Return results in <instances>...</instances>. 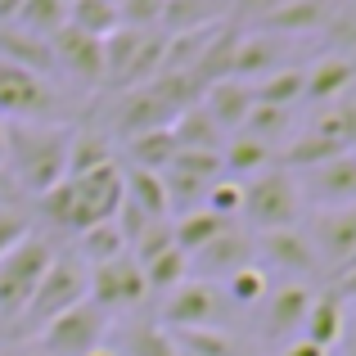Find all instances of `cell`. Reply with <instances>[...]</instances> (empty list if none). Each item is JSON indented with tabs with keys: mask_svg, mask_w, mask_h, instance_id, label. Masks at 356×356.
<instances>
[{
	"mask_svg": "<svg viewBox=\"0 0 356 356\" xmlns=\"http://www.w3.org/2000/svg\"><path fill=\"white\" fill-rule=\"evenodd\" d=\"M5 172L14 190L45 194L68 176V131L59 122H9L5 131Z\"/></svg>",
	"mask_w": 356,
	"mask_h": 356,
	"instance_id": "cell-1",
	"label": "cell"
},
{
	"mask_svg": "<svg viewBox=\"0 0 356 356\" xmlns=\"http://www.w3.org/2000/svg\"><path fill=\"white\" fill-rule=\"evenodd\" d=\"M86 280H90V270H86V261H81L77 252H63V257L54 252V261L45 266L41 284H36L32 302L23 307L18 325H27L32 334H41L50 321H59L63 312H72L77 302H86Z\"/></svg>",
	"mask_w": 356,
	"mask_h": 356,
	"instance_id": "cell-2",
	"label": "cell"
},
{
	"mask_svg": "<svg viewBox=\"0 0 356 356\" xmlns=\"http://www.w3.org/2000/svg\"><path fill=\"white\" fill-rule=\"evenodd\" d=\"M252 235L266 230H289L302 217V194H298V176H289L284 167H266L261 176L243 181V212Z\"/></svg>",
	"mask_w": 356,
	"mask_h": 356,
	"instance_id": "cell-3",
	"label": "cell"
},
{
	"mask_svg": "<svg viewBox=\"0 0 356 356\" xmlns=\"http://www.w3.org/2000/svg\"><path fill=\"white\" fill-rule=\"evenodd\" d=\"M50 261H54V243L45 235H36V230L27 239H18L0 257V321L14 325L23 316V307L32 302V293H36V284H41Z\"/></svg>",
	"mask_w": 356,
	"mask_h": 356,
	"instance_id": "cell-4",
	"label": "cell"
},
{
	"mask_svg": "<svg viewBox=\"0 0 356 356\" xmlns=\"http://www.w3.org/2000/svg\"><path fill=\"white\" fill-rule=\"evenodd\" d=\"M104 334H108V316L86 298L72 312H63L59 321L45 325L36 334V348H41V356H90L104 348Z\"/></svg>",
	"mask_w": 356,
	"mask_h": 356,
	"instance_id": "cell-5",
	"label": "cell"
},
{
	"mask_svg": "<svg viewBox=\"0 0 356 356\" xmlns=\"http://www.w3.org/2000/svg\"><path fill=\"white\" fill-rule=\"evenodd\" d=\"M158 321H163L172 334H181V330H212V325L226 321V298H221L217 284L190 275L185 284H176L172 293L163 298Z\"/></svg>",
	"mask_w": 356,
	"mask_h": 356,
	"instance_id": "cell-6",
	"label": "cell"
},
{
	"mask_svg": "<svg viewBox=\"0 0 356 356\" xmlns=\"http://www.w3.org/2000/svg\"><path fill=\"white\" fill-rule=\"evenodd\" d=\"M54 108H59L54 81L0 63V118L5 122H54Z\"/></svg>",
	"mask_w": 356,
	"mask_h": 356,
	"instance_id": "cell-7",
	"label": "cell"
},
{
	"mask_svg": "<svg viewBox=\"0 0 356 356\" xmlns=\"http://www.w3.org/2000/svg\"><path fill=\"white\" fill-rule=\"evenodd\" d=\"M316 289L312 284H298V280H284L280 289H270L257 307V334L261 343H293L302 339V321H307V307H312Z\"/></svg>",
	"mask_w": 356,
	"mask_h": 356,
	"instance_id": "cell-8",
	"label": "cell"
},
{
	"mask_svg": "<svg viewBox=\"0 0 356 356\" xmlns=\"http://www.w3.org/2000/svg\"><path fill=\"white\" fill-rule=\"evenodd\" d=\"M86 298L104 316H113V312H136V307L149 298V289H145V275H140L136 261L113 257V261H104V266H90Z\"/></svg>",
	"mask_w": 356,
	"mask_h": 356,
	"instance_id": "cell-9",
	"label": "cell"
},
{
	"mask_svg": "<svg viewBox=\"0 0 356 356\" xmlns=\"http://www.w3.org/2000/svg\"><path fill=\"white\" fill-rule=\"evenodd\" d=\"M307 239H312L316 257H321V270H348L356 261V203L352 208H325L312 217V226H302Z\"/></svg>",
	"mask_w": 356,
	"mask_h": 356,
	"instance_id": "cell-10",
	"label": "cell"
},
{
	"mask_svg": "<svg viewBox=\"0 0 356 356\" xmlns=\"http://www.w3.org/2000/svg\"><path fill=\"white\" fill-rule=\"evenodd\" d=\"M252 252L266 257V270H280L284 280H307L321 270V257H316L312 239H307L302 226H289V230H266V235H252Z\"/></svg>",
	"mask_w": 356,
	"mask_h": 356,
	"instance_id": "cell-11",
	"label": "cell"
},
{
	"mask_svg": "<svg viewBox=\"0 0 356 356\" xmlns=\"http://www.w3.org/2000/svg\"><path fill=\"white\" fill-rule=\"evenodd\" d=\"M298 194H302V208H316V212L352 208V203H356V158L339 154V158H330V163L302 172Z\"/></svg>",
	"mask_w": 356,
	"mask_h": 356,
	"instance_id": "cell-12",
	"label": "cell"
},
{
	"mask_svg": "<svg viewBox=\"0 0 356 356\" xmlns=\"http://www.w3.org/2000/svg\"><path fill=\"white\" fill-rule=\"evenodd\" d=\"M190 261V275L194 280H208V284H226L235 270L243 266H252L257 261V252H252V235L248 230H239V226H226L212 243H203L194 257H185Z\"/></svg>",
	"mask_w": 356,
	"mask_h": 356,
	"instance_id": "cell-13",
	"label": "cell"
},
{
	"mask_svg": "<svg viewBox=\"0 0 356 356\" xmlns=\"http://www.w3.org/2000/svg\"><path fill=\"white\" fill-rule=\"evenodd\" d=\"M72 194H77V212H81V230L99 226V221H113V212L127 199V185H122V167L108 163L90 176H68Z\"/></svg>",
	"mask_w": 356,
	"mask_h": 356,
	"instance_id": "cell-14",
	"label": "cell"
},
{
	"mask_svg": "<svg viewBox=\"0 0 356 356\" xmlns=\"http://www.w3.org/2000/svg\"><path fill=\"white\" fill-rule=\"evenodd\" d=\"M50 50H54V72H68L77 86H104V54H99L95 36H81L77 27L63 23L50 36Z\"/></svg>",
	"mask_w": 356,
	"mask_h": 356,
	"instance_id": "cell-15",
	"label": "cell"
},
{
	"mask_svg": "<svg viewBox=\"0 0 356 356\" xmlns=\"http://www.w3.org/2000/svg\"><path fill=\"white\" fill-rule=\"evenodd\" d=\"M289 68V54H284V41L270 32H243L239 45H235V63H230V77L252 86V81L270 77V72Z\"/></svg>",
	"mask_w": 356,
	"mask_h": 356,
	"instance_id": "cell-16",
	"label": "cell"
},
{
	"mask_svg": "<svg viewBox=\"0 0 356 356\" xmlns=\"http://www.w3.org/2000/svg\"><path fill=\"white\" fill-rule=\"evenodd\" d=\"M113 127L122 136H145V131H163L172 127V108L158 99L154 86H131L118 95V113H113Z\"/></svg>",
	"mask_w": 356,
	"mask_h": 356,
	"instance_id": "cell-17",
	"label": "cell"
},
{
	"mask_svg": "<svg viewBox=\"0 0 356 356\" xmlns=\"http://www.w3.org/2000/svg\"><path fill=\"white\" fill-rule=\"evenodd\" d=\"M334 18V0H280L266 18L257 23V32H270V36H307L316 27H325Z\"/></svg>",
	"mask_w": 356,
	"mask_h": 356,
	"instance_id": "cell-18",
	"label": "cell"
},
{
	"mask_svg": "<svg viewBox=\"0 0 356 356\" xmlns=\"http://www.w3.org/2000/svg\"><path fill=\"white\" fill-rule=\"evenodd\" d=\"M203 113H208L212 122H217L221 136H235V131H243V122H248L252 113V90L243 86V81L226 77V81H212V86H203Z\"/></svg>",
	"mask_w": 356,
	"mask_h": 356,
	"instance_id": "cell-19",
	"label": "cell"
},
{
	"mask_svg": "<svg viewBox=\"0 0 356 356\" xmlns=\"http://www.w3.org/2000/svg\"><path fill=\"white\" fill-rule=\"evenodd\" d=\"M0 63L23 68V72H36V77H45V81L54 77V50H50V41L36 36V32H23V27H14V23L0 27Z\"/></svg>",
	"mask_w": 356,
	"mask_h": 356,
	"instance_id": "cell-20",
	"label": "cell"
},
{
	"mask_svg": "<svg viewBox=\"0 0 356 356\" xmlns=\"http://www.w3.org/2000/svg\"><path fill=\"white\" fill-rule=\"evenodd\" d=\"M356 68L348 54H325L312 68H302V99H316V104H339L352 90Z\"/></svg>",
	"mask_w": 356,
	"mask_h": 356,
	"instance_id": "cell-21",
	"label": "cell"
},
{
	"mask_svg": "<svg viewBox=\"0 0 356 356\" xmlns=\"http://www.w3.org/2000/svg\"><path fill=\"white\" fill-rule=\"evenodd\" d=\"M348 302L339 293H316L312 307H307V321H302V339L316 343L321 352H334L343 339V325H348Z\"/></svg>",
	"mask_w": 356,
	"mask_h": 356,
	"instance_id": "cell-22",
	"label": "cell"
},
{
	"mask_svg": "<svg viewBox=\"0 0 356 356\" xmlns=\"http://www.w3.org/2000/svg\"><path fill=\"white\" fill-rule=\"evenodd\" d=\"M266 167H275V149L261 145V140L243 136H226V145H221V172L230 176V181H252V176H261Z\"/></svg>",
	"mask_w": 356,
	"mask_h": 356,
	"instance_id": "cell-23",
	"label": "cell"
},
{
	"mask_svg": "<svg viewBox=\"0 0 356 356\" xmlns=\"http://www.w3.org/2000/svg\"><path fill=\"white\" fill-rule=\"evenodd\" d=\"M230 18V0H167L163 5V23L172 36L181 32H203V27H217Z\"/></svg>",
	"mask_w": 356,
	"mask_h": 356,
	"instance_id": "cell-24",
	"label": "cell"
},
{
	"mask_svg": "<svg viewBox=\"0 0 356 356\" xmlns=\"http://www.w3.org/2000/svg\"><path fill=\"white\" fill-rule=\"evenodd\" d=\"M172 140H176V154L181 149H203V154H221V145H226V136L217 131V122L203 113V104L185 108V113L172 118Z\"/></svg>",
	"mask_w": 356,
	"mask_h": 356,
	"instance_id": "cell-25",
	"label": "cell"
},
{
	"mask_svg": "<svg viewBox=\"0 0 356 356\" xmlns=\"http://www.w3.org/2000/svg\"><path fill=\"white\" fill-rule=\"evenodd\" d=\"M176 352L181 356H248V343L239 339L226 325H212V330H181L172 334Z\"/></svg>",
	"mask_w": 356,
	"mask_h": 356,
	"instance_id": "cell-26",
	"label": "cell"
},
{
	"mask_svg": "<svg viewBox=\"0 0 356 356\" xmlns=\"http://www.w3.org/2000/svg\"><path fill=\"white\" fill-rule=\"evenodd\" d=\"M108 163H113V149H108V136L99 127L68 131V176H90Z\"/></svg>",
	"mask_w": 356,
	"mask_h": 356,
	"instance_id": "cell-27",
	"label": "cell"
},
{
	"mask_svg": "<svg viewBox=\"0 0 356 356\" xmlns=\"http://www.w3.org/2000/svg\"><path fill=\"white\" fill-rule=\"evenodd\" d=\"M226 230V221L212 217L208 208H194V212H181V217L172 221V248L181 252V257H194V252L203 248V243H212Z\"/></svg>",
	"mask_w": 356,
	"mask_h": 356,
	"instance_id": "cell-28",
	"label": "cell"
},
{
	"mask_svg": "<svg viewBox=\"0 0 356 356\" xmlns=\"http://www.w3.org/2000/svg\"><path fill=\"white\" fill-rule=\"evenodd\" d=\"M122 185H127V203H136L149 221H167L172 203H167V185L158 172H136L131 167V172H122Z\"/></svg>",
	"mask_w": 356,
	"mask_h": 356,
	"instance_id": "cell-29",
	"label": "cell"
},
{
	"mask_svg": "<svg viewBox=\"0 0 356 356\" xmlns=\"http://www.w3.org/2000/svg\"><path fill=\"white\" fill-rule=\"evenodd\" d=\"M127 158H131V167L136 172H158L163 176L167 167H172V158H176V140H172V131H145V136H131L127 140Z\"/></svg>",
	"mask_w": 356,
	"mask_h": 356,
	"instance_id": "cell-30",
	"label": "cell"
},
{
	"mask_svg": "<svg viewBox=\"0 0 356 356\" xmlns=\"http://www.w3.org/2000/svg\"><path fill=\"white\" fill-rule=\"evenodd\" d=\"M252 104H266V108H293L298 99H302V68H280V72H270V77H261V81H252Z\"/></svg>",
	"mask_w": 356,
	"mask_h": 356,
	"instance_id": "cell-31",
	"label": "cell"
},
{
	"mask_svg": "<svg viewBox=\"0 0 356 356\" xmlns=\"http://www.w3.org/2000/svg\"><path fill=\"white\" fill-rule=\"evenodd\" d=\"M77 257L86 261V270L104 266V261H113V257H127V239H122V230L113 221H99V226H90V230L77 235Z\"/></svg>",
	"mask_w": 356,
	"mask_h": 356,
	"instance_id": "cell-32",
	"label": "cell"
},
{
	"mask_svg": "<svg viewBox=\"0 0 356 356\" xmlns=\"http://www.w3.org/2000/svg\"><path fill=\"white\" fill-rule=\"evenodd\" d=\"M68 27H77L81 36L104 41L108 32L122 27V18H118V5H108V0H72L68 5Z\"/></svg>",
	"mask_w": 356,
	"mask_h": 356,
	"instance_id": "cell-33",
	"label": "cell"
},
{
	"mask_svg": "<svg viewBox=\"0 0 356 356\" xmlns=\"http://www.w3.org/2000/svg\"><path fill=\"white\" fill-rule=\"evenodd\" d=\"M266 293H270V270L261 266V261L235 270V275L226 280V289H221L226 307H261V298H266Z\"/></svg>",
	"mask_w": 356,
	"mask_h": 356,
	"instance_id": "cell-34",
	"label": "cell"
},
{
	"mask_svg": "<svg viewBox=\"0 0 356 356\" xmlns=\"http://www.w3.org/2000/svg\"><path fill=\"white\" fill-rule=\"evenodd\" d=\"M113 352L118 356H181L163 325H131V330H122Z\"/></svg>",
	"mask_w": 356,
	"mask_h": 356,
	"instance_id": "cell-35",
	"label": "cell"
},
{
	"mask_svg": "<svg viewBox=\"0 0 356 356\" xmlns=\"http://www.w3.org/2000/svg\"><path fill=\"white\" fill-rule=\"evenodd\" d=\"M63 23H68V5H63V0H23L18 14H14V27L36 32V36H45V41H50Z\"/></svg>",
	"mask_w": 356,
	"mask_h": 356,
	"instance_id": "cell-36",
	"label": "cell"
},
{
	"mask_svg": "<svg viewBox=\"0 0 356 356\" xmlns=\"http://www.w3.org/2000/svg\"><path fill=\"white\" fill-rule=\"evenodd\" d=\"M312 131L325 140H334L339 149H356V104H348V99H339V104H325V113L312 118Z\"/></svg>",
	"mask_w": 356,
	"mask_h": 356,
	"instance_id": "cell-37",
	"label": "cell"
},
{
	"mask_svg": "<svg viewBox=\"0 0 356 356\" xmlns=\"http://www.w3.org/2000/svg\"><path fill=\"white\" fill-rule=\"evenodd\" d=\"M140 275H145V289H149V293H163L167 298L176 284H185V280H190V261H185L176 248H167V252H158L154 261H145V266H140Z\"/></svg>",
	"mask_w": 356,
	"mask_h": 356,
	"instance_id": "cell-38",
	"label": "cell"
},
{
	"mask_svg": "<svg viewBox=\"0 0 356 356\" xmlns=\"http://www.w3.org/2000/svg\"><path fill=\"white\" fill-rule=\"evenodd\" d=\"M289 127H293V113L289 108H266V104H252L248 122H243V136L261 140V145L275 149L280 140H289Z\"/></svg>",
	"mask_w": 356,
	"mask_h": 356,
	"instance_id": "cell-39",
	"label": "cell"
},
{
	"mask_svg": "<svg viewBox=\"0 0 356 356\" xmlns=\"http://www.w3.org/2000/svg\"><path fill=\"white\" fill-rule=\"evenodd\" d=\"M203 208H208L212 217H221L226 226H235V217L243 212V181H230V176L212 181V190H208V199H203Z\"/></svg>",
	"mask_w": 356,
	"mask_h": 356,
	"instance_id": "cell-40",
	"label": "cell"
},
{
	"mask_svg": "<svg viewBox=\"0 0 356 356\" xmlns=\"http://www.w3.org/2000/svg\"><path fill=\"white\" fill-rule=\"evenodd\" d=\"M163 5L167 0H118V18H122V27L154 32V27L163 23Z\"/></svg>",
	"mask_w": 356,
	"mask_h": 356,
	"instance_id": "cell-41",
	"label": "cell"
},
{
	"mask_svg": "<svg viewBox=\"0 0 356 356\" xmlns=\"http://www.w3.org/2000/svg\"><path fill=\"white\" fill-rule=\"evenodd\" d=\"M32 235V226H27V217L18 208H9V203H0V257H5L9 248H14L18 239Z\"/></svg>",
	"mask_w": 356,
	"mask_h": 356,
	"instance_id": "cell-42",
	"label": "cell"
},
{
	"mask_svg": "<svg viewBox=\"0 0 356 356\" xmlns=\"http://www.w3.org/2000/svg\"><path fill=\"white\" fill-rule=\"evenodd\" d=\"M334 293L343 298V302H356V261L348 270H339V275H334Z\"/></svg>",
	"mask_w": 356,
	"mask_h": 356,
	"instance_id": "cell-43",
	"label": "cell"
},
{
	"mask_svg": "<svg viewBox=\"0 0 356 356\" xmlns=\"http://www.w3.org/2000/svg\"><path fill=\"white\" fill-rule=\"evenodd\" d=\"M330 356H356V312L348 316V325H343V339H339V348H334Z\"/></svg>",
	"mask_w": 356,
	"mask_h": 356,
	"instance_id": "cell-44",
	"label": "cell"
},
{
	"mask_svg": "<svg viewBox=\"0 0 356 356\" xmlns=\"http://www.w3.org/2000/svg\"><path fill=\"white\" fill-rule=\"evenodd\" d=\"M280 356H330V352H321L316 343H307V339H293V343L280 348Z\"/></svg>",
	"mask_w": 356,
	"mask_h": 356,
	"instance_id": "cell-45",
	"label": "cell"
},
{
	"mask_svg": "<svg viewBox=\"0 0 356 356\" xmlns=\"http://www.w3.org/2000/svg\"><path fill=\"white\" fill-rule=\"evenodd\" d=\"M18 5H23V0H0V27H5V23H14Z\"/></svg>",
	"mask_w": 356,
	"mask_h": 356,
	"instance_id": "cell-46",
	"label": "cell"
},
{
	"mask_svg": "<svg viewBox=\"0 0 356 356\" xmlns=\"http://www.w3.org/2000/svg\"><path fill=\"white\" fill-rule=\"evenodd\" d=\"M343 27H348V32L356 27V0H348V5H343Z\"/></svg>",
	"mask_w": 356,
	"mask_h": 356,
	"instance_id": "cell-47",
	"label": "cell"
},
{
	"mask_svg": "<svg viewBox=\"0 0 356 356\" xmlns=\"http://www.w3.org/2000/svg\"><path fill=\"white\" fill-rule=\"evenodd\" d=\"M5 194H14V181H9V172H5V163H0V199Z\"/></svg>",
	"mask_w": 356,
	"mask_h": 356,
	"instance_id": "cell-48",
	"label": "cell"
},
{
	"mask_svg": "<svg viewBox=\"0 0 356 356\" xmlns=\"http://www.w3.org/2000/svg\"><path fill=\"white\" fill-rule=\"evenodd\" d=\"M348 59H352V68H356V27L348 32Z\"/></svg>",
	"mask_w": 356,
	"mask_h": 356,
	"instance_id": "cell-49",
	"label": "cell"
},
{
	"mask_svg": "<svg viewBox=\"0 0 356 356\" xmlns=\"http://www.w3.org/2000/svg\"><path fill=\"white\" fill-rule=\"evenodd\" d=\"M0 356H41V352H23V348H0Z\"/></svg>",
	"mask_w": 356,
	"mask_h": 356,
	"instance_id": "cell-50",
	"label": "cell"
},
{
	"mask_svg": "<svg viewBox=\"0 0 356 356\" xmlns=\"http://www.w3.org/2000/svg\"><path fill=\"white\" fill-rule=\"evenodd\" d=\"M5 131H9V122L0 118V163H5Z\"/></svg>",
	"mask_w": 356,
	"mask_h": 356,
	"instance_id": "cell-51",
	"label": "cell"
},
{
	"mask_svg": "<svg viewBox=\"0 0 356 356\" xmlns=\"http://www.w3.org/2000/svg\"><path fill=\"white\" fill-rule=\"evenodd\" d=\"M90 356H118L113 348H99V352H90Z\"/></svg>",
	"mask_w": 356,
	"mask_h": 356,
	"instance_id": "cell-52",
	"label": "cell"
},
{
	"mask_svg": "<svg viewBox=\"0 0 356 356\" xmlns=\"http://www.w3.org/2000/svg\"><path fill=\"white\" fill-rule=\"evenodd\" d=\"M63 5H72V0H63Z\"/></svg>",
	"mask_w": 356,
	"mask_h": 356,
	"instance_id": "cell-53",
	"label": "cell"
},
{
	"mask_svg": "<svg viewBox=\"0 0 356 356\" xmlns=\"http://www.w3.org/2000/svg\"><path fill=\"white\" fill-rule=\"evenodd\" d=\"M108 5H118V0H108Z\"/></svg>",
	"mask_w": 356,
	"mask_h": 356,
	"instance_id": "cell-54",
	"label": "cell"
},
{
	"mask_svg": "<svg viewBox=\"0 0 356 356\" xmlns=\"http://www.w3.org/2000/svg\"><path fill=\"white\" fill-rule=\"evenodd\" d=\"M352 158H356V149H352Z\"/></svg>",
	"mask_w": 356,
	"mask_h": 356,
	"instance_id": "cell-55",
	"label": "cell"
}]
</instances>
